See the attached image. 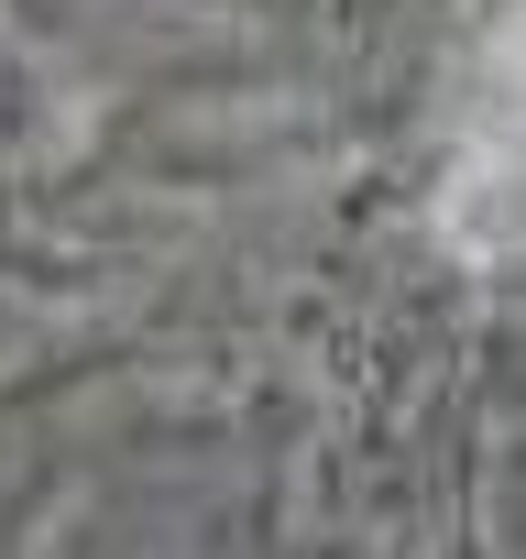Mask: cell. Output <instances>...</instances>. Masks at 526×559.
I'll return each mask as SVG.
<instances>
[{"mask_svg": "<svg viewBox=\"0 0 526 559\" xmlns=\"http://www.w3.org/2000/svg\"><path fill=\"white\" fill-rule=\"evenodd\" d=\"M515 67V34H482V110H471V132H461V154H450V176H439V241L471 263V274H493L504 252H515V132H504V78Z\"/></svg>", "mask_w": 526, "mask_h": 559, "instance_id": "cell-1", "label": "cell"}]
</instances>
